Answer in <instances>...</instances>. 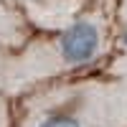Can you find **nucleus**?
<instances>
[{
	"label": "nucleus",
	"instance_id": "f257e3e1",
	"mask_svg": "<svg viewBox=\"0 0 127 127\" xmlns=\"http://www.w3.org/2000/svg\"><path fill=\"white\" fill-rule=\"evenodd\" d=\"M99 51V31L94 23H74L61 36V54L69 64H87Z\"/></svg>",
	"mask_w": 127,
	"mask_h": 127
},
{
	"label": "nucleus",
	"instance_id": "f03ea898",
	"mask_svg": "<svg viewBox=\"0 0 127 127\" xmlns=\"http://www.w3.org/2000/svg\"><path fill=\"white\" fill-rule=\"evenodd\" d=\"M36 127H81V122L71 114H46L43 120H38Z\"/></svg>",
	"mask_w": 127,
	"mask_h": 127
},
{
	"label": "nucleus",
	"instance_id": "7ed1b4c3",
	"mask_svg": "<svg viewBox=\"0 0 127 127\" xmlns=\"http://www.w3.org/2000/svg\"><path fill=\"white\" fill-rule=\"evenodd\" d=\"M125 46H127V33H125Z\"/></svg>",
	"mask_w": 127,
	"mask_h": 127
}]
</instances>
